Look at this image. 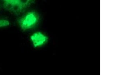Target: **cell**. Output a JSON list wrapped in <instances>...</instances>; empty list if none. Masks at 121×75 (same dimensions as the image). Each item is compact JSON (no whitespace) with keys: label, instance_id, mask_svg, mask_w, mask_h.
Wrapping results in <instances>:
<instances>
[{"label":"cell","instance_id":"3957f363","mask_svg":"<svg viewBox=\"0 0 121 75\" xmlns=\"http://www.w3.org/2000/svg\"><path fill=\"white\" fill-rule=\"evenodd\" d=\"M30 39L35 48L42 46L48 41V37L41 32H37L30 36Z\"/></svg>","mask_w":121,"mask_h":75},{"label":"cell","instance_id":"6da1fadb","mask_svg":"<svg viewBox=\"0 0 121 75\" xmlns=\"http://www.w3.org/2000/svg\"><path fill=\"white\" fill-rule=\"evenodd\" d=\"M36 0H1L3 7L11 13L18 15L35 3Z\"/></svg>","mask_w":121,"mask_h":75},{"label":"cell","instance_id":"277c9868","mask_svg":"<svg viewBox=\"0 0 121 75\" xmlns=\"http://www.w3.org/2000/svg\"><path fill=\"white\" fill-rule=\"evenodd\" d=\"M10 23L8 20L4 19H0V27H6L8 26Z\"/></svg>","mask_w":121,"mask_h":75},{"label":"cell","instance_id":"7a4b0ae2","mask_svg":"<svg viewBox=\"0 0 121 75\" xmlns=\"http://www.w3.org/2000/svg\"><path fill=\"white\" fill-rule=\"evenodd\" d=\"M40 16L36 11H30L17 20L18 25L23 31L35 27L39 23Z\"/></svg>","mask_w":121,"mask_h":75}]
</instances>
